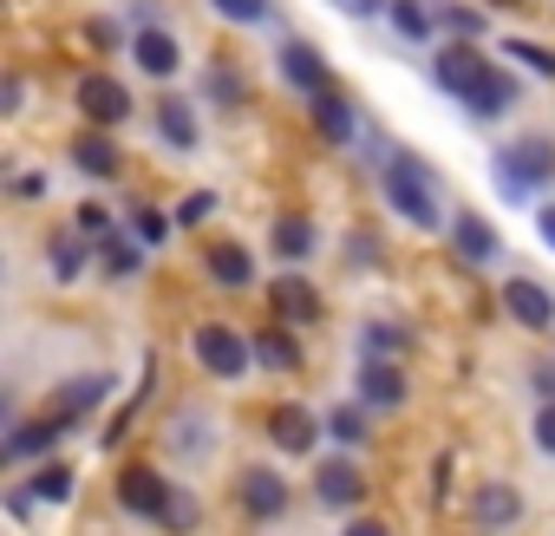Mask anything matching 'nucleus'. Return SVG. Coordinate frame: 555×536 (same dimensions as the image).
Wrapping results in <instances>:
<instances>
[{"mask_svg": "<svg viewBox=\"0 0 555 536\" xmlns=\"http://www.w3.org/2000/svg\"><path fill=\"white\" fill-rule=\"evenodd\" d=\"M131 53H138V66H144L151 79H170V73L183 66V53H177V40H170V34H157V27H144Z\"/></svg>", "mask_w": 555, "mask_h": 536, "instance_id": "obj_16", "label": "nucleus"}, {"mask_svg": "<svg viewBox=\"0 0 555 536\" xmlns=\"http://www.w3.org/2000/svg\"><path fill=\"white\" fill-rule=\"evenodd\" d=\"M347 14H379V8H392V0H340Z\"/></svg>", "mask_w": 555, "mask_h": 536, "instance_id": "obj_42", "label": "nucleus"}, {"mask_svg": "<svg viewBox=\"0 0 555 536\" xmlns=\"http://www.w3.org/2000/svg\"><path fill=\"white\" fill-rule=\"evenodd\" d=\"M157 131H164L170 151H190V144H196V112H190L183 99H164V105H157Z\"/></svg>", "mask_w": 555, "mask_h": 536, "instance_id": "obj_21", "label": "nucleus"}, {"mask_svg": "<svg viewBox=\"0 0 555 536\" xmlns=\"http://www.w3.org/2000/svg\"><path fill=\"white\" fill-rule=\"evenodd\" d=\"M242 503H248L255 516H282V510H288V484L255 464V471H242Z\"/></svg>", "mask_w": 555, "mask_h": 536, "instance_id": "obj_13", "label": "nucleus"}, {"mask_svg": "<svg viewBox=\"0 0 555 536\" xmlns=\"http://www.w3.org/2000/svg\"><path fill=\"white\" fill-rule=\"evenodd\" d=\"M164 523H177V529H190V523H196V503H190V497H170V510H164Z\"/></svg>", "mask_w": 555, "mask_h": 536, "instance_id": "obj_39", "label": "nucleus"}, {"mask_svg": "<svg viewBox=\"0 0 555 536\" xmlns=\"http://www.w3.org/2000/svg\"><path fill=\"white\" fill-rule=\"evenodd\" d=\"M282 79H288V86H301L308 99H314V92H327V60H321V47L288 40V47H282Z\"/></svg>", "mask_w": 555, "mask_h": 536, "instance_id": "obj_9", "label": "nucleus"}, {"mask_svg": "<svg viewBox=\"0 0 555 536\" xmlns=\"http://www.w3.org/2000/svg\"><path fill=\"white\" fill-rule=\"evenodd\" d=\"M360 399L379 406V412L399 406V399H405V373H399L392 360H366V367H360Z\"/></svg>", "mask_w": 555, "mask_h": 536, "instance_id": "obj_14", "label": "nucleus"}, {"mask_svg": "<svg viewBox=\"0 0 555 536\" xmlns=\"http://www.w3.org/2000/svg\"><path fill=\"white\" fill-rule=\"evenodd\" d=\"M203 268H209V276H216L222 289H242L255 261H248V248H242V242H216V248L203 255Z\"/></svg>", "mask_w": 555, "mask_h": 536, "instance_id": "obj_19", "label": "nucleus"}, {"mask_svg": "<svg viewBox=\"0 0 555 536\" xmlns=\"http://www.w3.org/2000/svg\"><path fill=\"white\" fill-rule=\"evenodd\" d=\"M529 380H535V393H542V406H548V399H555V367H535Z\"/></svg>", "mask_w": 555, "mask_h": 536, "instance_id": "obj_40", "label": "nucleus"}, {"mask_svg": "<svg viewBox=\"0 0 555 536\" xmlns=\"http://www.w3.org/2000/svg\"><path fill=\"white\" fill-rule=\"evenodd\" d=\"M268 308H274V321H282V328H314L321 321V295H314L308 276H295V268L268 282Z\"/></svg>", "mask_w": 555, "mask_h": 536, "instance_id": "obj_4", "label": "nucleus"}, {"mask_svg": "<svg viewBox=\"0 0 555 536\" xmlns=\"http://www.w3.org/2000/svg\"><path fill=\"white\" fill-rule=\"evenodd\" d=\"M209 8H216L222 21H235V27H255V21L274 14V0H209Z\"/></svg>", "mask_w": 555, "mask_h": 536, "instance_id": "obj_28", "label": "nucleus"}, {"mask_svg": "<svg viewBox=\"0 0 555 536\" xmlns=\"http://www.w3.org/2000/svg\"><path fill=\"white\" fill-rule=\"evenodd\" d=\"M431 21H438V14H425V0H392V27H399L405 40H425Z\"/></svg>", "mask_w": 555, "mask_h": 536, "instance_id": "obj_26", "label": "nucleus"}, {"mask_svg": "<svg viewBox=\"0 0 555 536\" xmlns=\"http://www.w3.org/2000/svg\"><path fill=\"white\" fill-rule=\"evenodd\" d=\"M535 229H542V242L555 248V203H548V209H535Z\"/></svg>", "mask_w": 555, "mask_h": 536, "instance_id": "obj_41", "label": "nucleus"}, {"mask_svg": "<svg viewBox=\"0 0 555 536\" xmlns=\"http://www.w3.org/2000/svg\"><path fill=\"white\" fill-rule=\"evenodd\" d=\"M503 53H509V60H522L529 73L555 79V53H548V47H535V40H503Z\"/></svg>", "mask_w": 555, "mask_h": 536, "instance_id": "obj_31", "label": "nucleus"}, {"mask_svg": "<svg viewBox=\"0 0 555 536\" xmlns=\"http://www.w3.org/2000/svg\"><path fill=\"white\" fill-rule=\"evenodd\" d=\"M405 347V328H392V321H373L366 328V360H392Z\"/></svg>", "mask_w": 555, "mask_h": 536, "instance_id": "obj_29", "label": "nucleus"}, {"mask_svg": "<svg viewBox=\"0 0 555 536\" xmlns=\"http://www.w3.org/2000/svg\"><path fill=\"white\" fill-rule=\"evenodd\" d=\"M131 229H138V242H164V235H170L164 209H138V222H131Z\"/></svg>", "mask_w": 555, "mask_h": 536, "instance_id": "obj_37", "label": "nucleus"}, {"mask_svg": "<svg viewBox=\"0 0 555 536\" xmlns=\"http://www.w3.org/2000/svg\"><path fill=\"white\" fill-rule=\"evenodd\" d=\"M170 497H177V490H170V484H164V477H157L151 464H131V471L118 477V503H125L131 516H151V523H164Z\"/></svg>", "mask_w": 555, "mask_h": 536, "instance_id": "obj_5", "label": "nucleus"}, {"mask_svg": "<svg viewBox=\"0 0 555 536\" xmlns=\"http://www.w3.org/2000/svg\"><path fill=\"white\" fill-rule=\"evenodd\" d=\"M314 248V222L308 216H282V222H274V255H282V261H301Z\"/></svg>", "mask_w": 555, "mask_h": 536, "instance_id": "obj_25", "label": "nucleus"}, {"mask_svg": "<svg viewBox=\"0 0 555 536\" xmlns=\"http://www.w3.org/2000/svg\"><path fill=\"white\" fill-rule=\"evenodd\" d=\"M509 105H516V79H509V73H496V66L464 92V112H470V118H503Z\"/></svg>", "mask_w": 555, "mask_h": 536, "instance_id": "obj_11", "label": "nucleus"}, {"mask_svg": "<svg viewBox=\"0 0 555 536\" xmlns=\"http://www.w3.org/2000/svg\"><path fill=\"white\" fill-rule=\"evenodd\" d=\"M386 196H392V209H399L412 229H438V222H444V209H438L431 177L418 170V157H392V164H386Z\"/></svg>", "mask_w": 555, "mask_h": 536, "instance_id": "obj_1", "label": "nucleus"}, {"mask_svg": "<svg viewBox=\"0 0 555 536\" xmlns=\"http://www.w3.org/2000/svg\"><path fill=\"white\" fill-rule=\"evenodd\" d=\"M73 164H79L86 177H118V151H112V138H99V131L73 138Z\"/></svg>", "mask_w": 555, "mask_h": 536, "instance_id": "obj_22", "label": "nucleus"}, {"mask_svg": "<svg viewBox=\"0 0 555 536\" xmlns=\"http://www.w3.org/2000/svg\"><path fill=\"white\" fill-rule=\"evenodd\" d=\"M314 490H321V503H360V497H366V477H360L347 458H327V464L314 471Z\"/></svg>", "mask_w": 555, "mask_h": 536, "instance_id": "obj_15", "label": "nucleus"}, {"mask_svg": "<svg viewBox=\"0 0 555 536\" xmlns=\"http://www.w3.org/2000/svg\"><path fill=\"white\" fill-rule=\"evenodd\" d=\"M34 497H40V503H66V497H73V471H66V464H47V471L34 477Z\"/></svg>", "mask_w": 555, "mask_h": 536, "instance_id": "obj_30", "label": "nucleus"}, {"mask_svg": "<svg viewBox=\"0 0 555 536\" xmlns=\"http://www.w3.org/2000/svg\"><path fill=\"white\" fill-rule=\"evenodd\" d=\"M470 516H477L483 529H503V523L522 516V497H516L509 484H477V490H470Z\"/></svg>", "mask_w": 555, "mask_h": 536, "instance_id": "obj_12", "label": "nucleus"}, {"mask_svg": "<svg viewBox=\"0 0 555 536\" xmlns=\"http://www.w3.org/2000/svg\"><path fill=\"white\" fill-rule=\"evenodd\" d=\"M79 235H92V242H105V235H112V216H105L99 203H86V209H79Z\"/></svg>", "mask_w": 555, "mask_h": 536, "instance_id": "obj_36", "label": "nucleus"}, {"mask_svg": "<svg viewBox=\"0 0 555 536\" xmlns=\"http://www.w3.org/2000/svg\"><path fill=\"white\" fill-rule=\"evenodd\" d=\"M503 308H509V321H522L529 334H548V328H555V302H548L542 282H522V276H516V282L503 289Z\"/></svg>", "mask_w": 555, "mask_h": 536, "instance_id": "obj_7", "label": "nucleus"}, {"mask_svg": "<svg viewBox=\"0 0 555 536\" xmlns=\"http://www.w3.org/2000/svg\"><path fill=\"white\" fill-rule=\"evenodd\" d=\"M255 360L274 367V373H288V367H301V347H295L288 328H261V334H255Z\"/></svg>", "mask_w": 555, "mask_h": 536, "instance_id": "obj_20", "label": "nucleus"}, {"mask_svg": "<svg viewBox=\"0 0 555 536\" xmlns=\"http://www.w3.org/2000/svg\"><path fill=\"white\" fill-rule=\"evenodd\" d=\"M483 73H490V60H477V40H457V47H444V53H438V86H444V92H457V99H464Z\"/></svg>", "mask_w": 555, "mask_h": 536, "instance_id": "obj_8", "label": "nucleus"}, {"mask_svg": "<svg viewBox=\"0 0 555 536\" xmlns=\"http://www.w3.org/2000/svg\"><path fill=\"white\" fill-rule=\"evenodd\" d=\"M535 445H542V451H555V399L535 412Z\"/></svg>", "mask_w": 555, "mask_h": 536, "instance_id": "obj_38", "label": "nucleus"}, {"mask_svg": "<svg viewBox=\"0 0 555 536\" xmlns=\"http://www.w3.org/2000/svg\"><path fill=\"white\" fill-rule=\"evenodd\" d=\"M190 347H196V360H203L216 380H242V373H248V354H255V347H248L235 328H222V321L196 328V341H190Z\"/></svg>", "mask_w": 555, "mask_h": 536, "instance_id": "obj_2", "label": "nucleus"}, {"mask_svg": "<svg viewBox=\"0 0 555 536\" xmlns=\"http://www.w3.org/2000/svg\"><path fill=\"white\" fill-rule=\"evenodd\" d=\"M79 261H86L79 235H60V242H53V276H60V282H73V276H79Z\"/></svg>", "mask_w": 555, "mask_h": 536, "instance_id": "obj_32", "label": "nucleus"}, {"mask_svg": "<svg viewBox=\"0 0 555 536\" xmlns=\"http://www.w3.org/2000/svg\"><path fill=\"white\" fill-rule=\"evenodd\" d=\"M79 112H86L92 125H125V118H131V92H125L112 73H92V79H79Z\"/></svg>", "mask_w": 555, "mask_h": 536, "instance_id": "obj_6", "label": "nucleus"}, {"mask_svg": "<svg viewBox=\"0 0 555 536\" xmlns=\"http://www.w3.org/2000/svg\"><path fill=\"white\" fill-rule=\"evenodd\" d=\"M105 399V373H86V380H73L60 399H53V419H79L86 406H99Z\"/></svg>", "mask_w": 555, "mask_h": 536, "instance_id": "obj_24", "label": "nucleus"}, {"mask_svg": "<svg viewBox=\"0 0 555 536\" xmlns=\"http://www.w3.org/2000/svg\"><path fill=\"white\" fill-rule=\"evenodd\" d=\"M209 216H216V196H209V190H196V196L177 209V222H190V229H196V222H209Z\"/></svg>", "mask_w": 555, "mask_h": 536, "instance_id": "obj_35", "label": "nucleus"}, {"mask_svg": "<svg viewBox=\"0 0 555 536\" xmlns=\"http://www.w3.org/2000/svg\"><path fill=\"white\" fill-rule=\"evenodd\" d=\"M60 432H66V419H53V412H47V419H34V425H21V432H14L8 445H0V458H8V464H14V458H34V451H47V445H60Z\"/></svg>", "mask_w": 555, "mask_h": 536, "instance_id": "obj_17", "label": "nucleus"}, {"mask_svg": "<svg viewBox=\"0 0 555 536\" xmlns=\"http://www.w3.org/2000/svg\"><path fill=\"white\" fill-rule=\"evenodd\" d=\"M451 242H457V255H464V261H490V255H496V229H490L483 216H470V209L451 222Z\"/></svg>", "mask_w": 555, "mask_h": 536, "instance_id": "obj_18", "label": "nucleus"}, {"mask_svg": "<svg viewBox=\"0 0 555 536\" xmlns=\"http://www.w3.org/2000/svg\"><path fill=\"white\" fill-rule=\"evenodd\" d=\"M496 164H503V190L522 196V190H535V183L555 177V144H548V138H522V144H509Z\"/></svg>", "mask_w": 555, "mask_h": 536, "instance_id": "obj_3", "label": "nucleus"}, {"mask_svg": "<svg viewBox=\"0 0 555 536\" xmlns=\"http://www.w3.org/2000/svg\"><path fill=\"white\" fill-rule=\"evenodd\" d=\"M314 432H321V425H314V412H301V406H274V412H268V438L282 445V451H295V458L314 451Z\"/></svg>", "mask_w": 555, "mask_h": 536, "instance_id": "obj_10", "label": "nucleus"}, {"mask_svg": "<svg viewBox=\"0 0 555 536\" xmlns=\"http://www.w3.org/2000/svg\"><path fill=\"white\" fill-rule=\"evenodd\" d=\"M314 125H321V138L347 144V138H353V105L334 99V92H314Z\"/></svg>", "mask_w": 555, "mask_h": 536, "instance_id": "obj_23", "label": "nucleus"}, {"mask_svg": "<svg viewBox=\"0 0 555 536\" xmlns=\"http://www.w3.org/2000/svg\"><path fill=\"white\" fill-rule=\"evenodd\" d=\"M438 21H444L457 40H477V34H483V14H477V8H444Z\"/></svg>", "mask_w": 555, "mask_h": 536, "instance_id": "obj_34", "label": "nucleus"}, {"mask_svg": "<svg viewBox=\"0 0 555 536\" xmlns=\"http://www.w3.org/2000/svg\"><path fill=\"white\" fill-rule=\"evenodd\" d=\"M347 536H386V523H373V516H360V523H347Z\"/></svg>", "mask_w": 555, "mask_h": 536, "instance_id": "obj_43", "label": "nucleus"}, {"mask_svg": "<svg viewBox=\"0 0 555 536\" xmlns=\"http://www.w3.org/2000/svg\"><path fill=\"white\" fill-rule=\"evenodd\" d=\"M327 432H334L340 445H360V438H366V419H360V406H340V412L327 419Z\"/></svg>", "mask_w": 555, "mask_h": 536, "instance_id": "obj_33", "label": "nucleus"}, {"mask_svg": "<svg viewBox=\"0 0 555 536\" xmlns=\"http://www.w3.org/2000/svg\"><path fill=\"white\" fill-rule=\"evenodd\" d=\"M99 261H105V276H138V248L125 235H105L99 242Z\"/></svg>", "mask_w": 555, "mask_h": 536, "instance_id": "obj_27", "label": "nucleus"}]
</instances>
